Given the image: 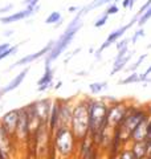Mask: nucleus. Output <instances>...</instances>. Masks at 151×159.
Here are the masks:
<instances>
[{
    "label": "nucleus",
    "instance_id": "20e7f679",
    "mask_svg": "<svg viewBox=\"0 0 151 159\" xmlns=\"http://www.w3.org/2000/svg\"><path fill=\"white\" fill-rule=\"evenodd\" d=\"M52 146L60 157L68 159L78 148V142L70 127H57L52 133Z\"/></svg>",
    "mask_w": 151,
    "mask_h": 159
},
{
    "label": "nucleus",
    "instance_id": "ea45409f",
    "mask_svg": "<svg viewBox=\"0 0 151 159\" xmlns=\"http://www.w3.org/2000/svg\"><path fill=\"white\" fill-rule=\"evenodd\" d=\"M61 85H62V81H58V84H56V86H54V88H56L57 90H58V89L61 88Z\"/></svg>",
    "mask_w": 151,
    "mask_h": 159
},
{
    "label": "nucleus",
    "instance_id": "4c0bfd02",
    "mask_svg": "<svg viewBox=\"0 0 151 159\" xmlns=\"http://www.w3.org/2000/svg\"><path fill=\"white\" fill-rule=\"evenodd\" d=\"M130 2H131V0H122V8H129Z\"/></svg>",
    "mask_w": 151,
    "mask_h": 159
},
{
    "label": "nucleus",
    "instance_id": "f8f14e48",
    "mask_svg": "<svg viewBox=\"0 0 151 159\" xmlns=\"http://www.w3.org/2000/svg\"><path fill=\"white\" fill-rule=\"evenodd\" d=\"M17 121H19V109L9 110L0 118V125L3 126L4 130H6L13 139H15V131H16Z\"/></svg>",
    "mask_w": 151,
    "mask_h": 159
},
{
    "label": "nucleus",
    "instance_id": "9d476101",
    "mask_svg": "<svg viewBox=\"0 0 151 159\" xmlns=\"http://www.w3.org/2000/svg\"><path fill=\"white\" fill-rule=\"evenodd\" d=\"M53 44H54V41H53V40H50V41H49L44 48H41V49H40V51H37V52L31 53V54H28V56H24L23 58L17 60V61H16V62H13L12 65L7 69V70L9 72V70H12V69H13V68H16V66H23V65H27V66H28V64H31V62H33V61H36V60H39L40 57L47 56V54L50 52V49H52Z\"/></svg>",
    "mask_w": 151,
    "mask_h": 159
},
{
    "label": "nucleus",
    "instance_id": "72a5a7b5",
    "mask_svg": "<svg viewBox=\"0 0 151 159\" xmlns=\"http://www.w3.org/2000/svg\"><path fill=\"white\" fill-rule=\"evenodd\" d=\"M53 86V82L50 84H47V85H41V86H37V92H45V90H49V89H52Z\"/></svg>",
    "mask_w": 151,
    "mask_h": 159
},
{
    "label": "nucleus",
    "instance_id": "6e6552de",
    "mask_svg": "<svg viewBox=\"0 0 151 159\" xmlns=\"http://www.w3.org/2000/svg\"><path fill=\"white\" fill-rule=\"evenodd\" d=\"M52 99H40V101H34L32 103L27 105L29 110H32L34 113V116L39 118V121L41 123L48 125V119H49V114H50V109H52Z\"/></svg>",
    "mask_w": 151,
    "mask_h": 159
},
{
    "label": "nucleus",
    "instance_id": "b1692460",
    "mask_svg": "<svg viewBox=\"0 0 151 159\" xmlns=\"http://www.w3.org/2000/svg\"><path fill=\"white\" fill-rule=\"evenodd\" d=\"M150 19H151V7H150L146 12H143L142 15H140V16H138V21H137V23H138L139 27H142V25H144V24L149 21Z\"/></svg>",
    "mask_w": 151,
    "mask_h": 159
},
{
    "label": "nucleus",
    "instance_id": "79ce46f5",
    "mask_svg": "<svg viewBox=\"0 0 151 159\" xmlns=\"http://www.w3.org/2000/svg\"><path fill=\"white\" fill-rule=\"evenodd\" d=\"M118 2H121V0H114V2H113V3H115V4H117Z\"/></svg>",
    "mask_w": 151,
    "mask_h": 159
},
{
    "label": "nucleus",
    "instance_id": "4468645a",
    "mask_svg": "<svg viewBox=\"0 0 151 159\" xmlns=\"http://www.w3.org/2000/svg\"><path fill=\"white\" fill-rule=\"evenodd\" d=\"M29 73V68L28 66H25L21 72H20L16 77H13L11 81L8 82V85H6V86H3L2 89H0V98H2L4 94H7V93H9V92H12V90H16V89L21 85V82L24 81V78L27 77V74Z\"/></svg>",
    "mask_w": 151,
    "mask_h": 159
},
{
    "label": "nucleus",
    "instance_id": "f257e3e1",
    "mask_svg": "<svg viewBox=\"0 0 151 159\" xmlns=\"http://www.w3.org/2000/svg\"><path fill=\"white\" fill-rule=\"evenodd\" d=\"M81 28H82V15L78 11L76 13V16L72 19V21L69 23V25L65 28L62 34L54 41L50 52L45 56V60H44L45 66H50V64H52L54 60H57L58 56H61V54L66 51L68 47L70 45V43L73 41L76 33H77Z\"/></svg>",
    "mask_w": 151,
    "mask_h": 159
},
{
    "label": "nucleus",
    "instance_id": "473e14b6",
    "mask_svg": "<svg viewBox=\"0 0 151 159\" xmlns=\"http://www.w3.org/2000/svg\"><path fill=\"white\" fill-rule=\"evenodd\" d=\"M39 2L40 0H23L25 7H29V8H34L36 6H39Z\"/></svg>",
    "mask_w": 151,
    "mask_h": 159
},
{
    "label": "nucleus",
    "instance_id": "4be33fe9",
    "mask_svg": "<svg viewBox=\"0 0 151 159\" xmlns=\"http://www.w3.org/2000/svg\"><path fill=\"white\" fill-rule=\"evenodd\" d=\"M139 82V74L137 72H133L130 76H127L123 80H119L118 85H130V84H137Z\"/></svg>",
    "mask_w": 151,
    "mask_h": 159
},
{
    "label": "nucleus",
    "instance_id": "393cba45",
    "mask_svg": "<svg viewBox=\"0 0 151 159\" xmlns=\"http://www.w3.org/2000/svg\"><path fill=\"white\" fill-rule=\"evenodd\" d=\"M108 20H109V15H108V13H102V15H101V16L94 21V27H95V28L103 27L105 24L108 23Z\"/></svg>",
    "mask_w": 151,
    "mask_h": 159
},
{
    "label": "nucleus",
    "instance_id": "6ab92c4d",
    "mask_svg": "<svg viewBox=\"0 0 151 159\" xmlns=\"http://www.w3.org/2000/svg\"><path fill=\"white\" fill-rule=\"evenodd\" d=\"M50 82H53V69L50 66H45L43 76L37 81V86L47 85V84H50Z\"/></svg>",
    "mask_w": 151,
    "mask_h": 159
},
{
    "label": "nucleus",
    "instance_id": "7ed1b4c3",
    "mask_svg": "<svg viewBox=\"0 0 151 159\" xmlns=\"http://www.w3.org/2000/svg\"><path fill=\"white\" fill-rule=\"evenodd\" d=\"M88 101V117H89V135L93 137L101 133L108 125V105L102 99L86 98Z\"/></svg>",
    "mask_w": 151,
    "mask_h": 159
},
{
    "label": "nucleus",
    "instance_id": "58836bf2",
    "mask_svg": "<svg viewBox=\"0 0 151 159\" xmlns=\"http://www.w3.org/2000/svg\"><path fill=\"white\" fill-rule=\"evenodd\" d=\"M147 143V155L151 157V141L150 142H146Z\"/></svg>",
    "mask_w": 151,
    "mask_h": 159
},
{
    "label": "nucleus",
    "instance_id": "f704fd0d",
    "mask_svg": "<svg viewBox=\"0 0 151 159\" xmlns=\"http://www.w3.org/2000/svg\"><path fill=\"white\" fill-rule=\"evenodd\" d=\"M12 8H13V4H8V6H4V7H2V8H0V15H4V13L9 12Z\"/></svg>",
    "mask_w": 151,
    "mask_h": 159
},
{
    "label": "nucleus",
    "instance_id": "a878e982",
    "mask_svg": "<svg viewBox=\"0 0 151 159\" xmlns=\"http://www.w3.org/2000/svg\"><path fill=\"white\" fill-rule=\"evenodd\" d=\"M17 45H11V48H8L7 49V51L6 52H4V53H2V54H0V61H2V60H4V58H7L8 56H12V54H15V53H17Z\"/></svg>",
    "mask_w": 151,
    "mask_h": 159
},
{
    "label": "nucleus",
    "instance_id": "1a4fd4ad",
    "mask_svg": "<svg viewBox=\"0 0 151 159\" xmlns=\"http://www.w3.org/2000/svg\"><path fill=\"white\" fill-rule=\"evenodd\" d=\"M99 148L94 145L93 139L90 135L85 137L78 142V154L80 159H97Z\"/></svg>",
    "mask_w": 151,
    "mask_h": 159
},
{
    "label": "nucleus",
    "instance_id": "c756f323",
    "mask_svg": "<svg viewBox=\"0 0 151 159\" xmlns=\"http://www.w3.org/2000/svg\"><path fill=\"white\" fill-rule=\"evenodd\" d=\"M129 43H130V40L129 39H121L118 40L117 43H115V45H117V52L121 51V49H123V48H127L129 47Z\"/></svg>",
    "mask_w": 151,
    "mask_h": 159
},
{
    "label": "nucleus",
    "instance_id": "a19ab883",
    "mask_svg": "<svg viewBox=\"0 0 151 159\" xmlns=\"http://www.w3.org/2000/svg\"><path fill=\"white\" fill-rule=\"evenodd\" d=\"M13 33V31H7V32H4V34H6V36H9V34H12Z\"/></svg>",
    "mask_w": 151,
    "mask_h": 159
},
{
    "label": "nucleus",
    "instance_id": "2f4dec72",
    "mask_svg": "<svg viewBox=\"0 0 151 159\" xmlns=\"http://www.w3.org/2000/svg\"><path fill=\"white\" fill-rule=\"evenodd\" d=\"M151 7V0H147V2H146L144 4H143V6L142 7H140V9H139V11H138V13H137V16H140V15H142L143 12H146V11H147V9Z\"/></svg>",
    "mask_w": 151,
    "mask_h": 159
},
{
    "label": "nucleus",
    "instance_id": "ddd939ff",
    "mask_svg": "<svg viewBox=\"0 0 151 159\" xmlns=\"http://www.w3.org/2000/svg\"><path fill=\"white\" fill-rule=\"evenodd\" d=\"M40 9V6H36L34 8H29V7H25L24 9L19 12H15L12 15H6V16H2L0 17V23L2 24H12V23H16L20 21V20H24L29 16H32L33 13H36Z\"/></svg>",
    "mask_w": 151,
    "mask_h": 159
},
{
    "label": "nucleus",
    "instance_id": "f03ea898",
    "mask_svg": "<svg viewBox=\"0 0 151 159\" xmlns=\"http://www.w3.org/2000/svg\"><path fill=\"white\" fill-rule=\"evenodd\" d=\"M88 97L73 102V116L70 122V130L74 138L80 142L81 139L89 135V117H88Z\"/></svg>",
    "mask_w": 151,
    "mask_h": 159
},
{
    "label": "nucleus",
    "instance_id": "cd10ccee",
    "mask_svg": "<svg viewBox=\"0 0 151 159\" xmlns=\"http://www.w3.org/2000/svg\"><path fill=\"white\" fill-rule=\"evenodd\" d=\"M118 12H119V7L115 3H110L109 6H108V8H106V11H105V13H108L109 16L115 15V13H118Z\"/></svg>",
    "mask_w": 151,
    "mask_h": 159
},
{
    "label": "nucleus",
    "instance_id": "f3484780",
    "mask_svg": "<svg viewBox=\"0 0 151 159\" xmlns=\"http://www.w3.org/2000/svg\"><path fill=\"white\" fill-rule=\"evenodd\" d=\"M133 54H134V52L129 51V53L126 54L125 57L119 58V60H114V64H113V69H112V72H110V76H114V74H117L118 72L123 70V69L126 68V65H127V62L130 61V58L133 57Z\"/></svg>",
    "mask_w": 151,
    "mask_h": 159
},
{
    "label": "nucleus",
    "instance_id": "bb28decb",
    "mask_svg": "<svg viewBox=\"0 0 151 159\" xmlns=\"http://www.w3.org/2000/svg\"><path fill=\"white\" fill-rule=\"evenodd\" d=\"M146 57H147V54H142V56H140V57L137 60V61H135V62L133 64V65L127 69V70H130L131 73H133V72H135V70H137V69L140 66V64H142V62L144 61V58H146Z\"/></svg>",
    "mask_w": 151,
    "mask_h": 159
},
{
    "label": "nucleus",
    "instance_id": "412c9836",
    "mask_svg": "<svg viewBox=\"0 0 151 159\" xmlns=\"http://www.w3.org/2000/svg\"><path fill=\"white\" fill-rule=\"evenodd\" d=\"M62 16H61V13H60L58 11H53V12H50L49 13V16L45 19V23L47 24H53V25H56V27H60L62 24Z\"/></svg>",
    "mask_w": 151,
    "mask_h": 159
},
{
    "label": "nucleus",
    "instance_id": "0eeeda50",
    "mask_svg": "<svg viewBox=\"0 0 151 159\" xmlns=\"http://www.w3.org/2000/svg\"><path fill=\"white\" fill-rule=\"evenodd\" d=\"M138 21V16L135 15V17L133 19V20H130V23L129 24H126V25H122V27H119V28H117L115 31H113L112 33H109L108 34V37H106V40H105V43H102L101 44V47L95 51L94 53H95V58L97 60H99V57H101V54H102V52L105 51V49H108L112 44H115L118 41V40H121L123 37V34L129 31L130 28H131L135 23Z\"/></svg>",
    "mask_w": 151,
    "mask_h": 159
},
{
    "label": "nucleus",
    "instance_id": "c9c22d12",
    "mask_svg": "<svg viewBox=\"0 0 151 159\" xmlns=\"http://www.w3.org/2000/svg\"><path fill=\"white\" fill-rule=\"evenodd\" d=\"M8 48H11V44H9V43H3V44H0V54L6 52Z\"/></svg>",
    "mask_w": 151,
    "mask_h": 159
},
{
    "label": "nucleus",
    "instance_id": "9b49d317",
    "mask_svg": "<svg viewBox=\"0 0 151 159\" xmlns=\"http://www.w3.org/2000/svg\"><path fill=\"white\" fill-rule=\"evenodd\" d=\"M60 105V122L58 127H69L73 116V102L72 99H58Z\"/></svg>",
    "mask_w": 151,
    "mask_h": 159
},
{
    "label": "nucleus",
    "instance_id": "aec40b11",
    "mask_svg": "<svg viewBox=\"0 0 151 159\" xmlns=\"http://www.w3.org/2000/svg\"><path fill=\"white\" fill-rule=\"evenodd\" d=\"M108 86H109V84L106 81H97V82L90 84L89 90H90V93H93V94H101V93H103L105 90H108Z\"/></svg>",
    "mask_w": 151,
    "mask_h": 159
},
{
    "label": "nucleus",
    "instance_id": "37998d69",
    "mask_svg": "<svg viewBox=\"0 0 151 159\" xmlns=\"http://www.w3.org/2000/svg\"><path fill=\"white\" fill-rule=\"evenodd\" d=\"M149 48H151V44H150V45H149Z\"/></svg>",
    "mask_w": 151,
    "mask_h": 159
},
{
    "label": "nucleus",
    "instance_id": "423d86ee",
    "mask_svg": "<svg viewBox=\"0 0 151 159\" xmlns=\"http://www.w3.org/2000/svg\"><path fill=\"white\" fill-rule=\"evenodd\" d=\"M32 138L31 133V125H29V116L25 107L19 109V121L15 131V142L20 143H27Z\"/></svg>",
    "mask_w": 151,
    "mask_h": 159
},
{
    "label": "nucleus",
    "instance_id": "5701e85b",
    "mask_svg": "<svg viewBox=\"0 0 151 159\" xmlns=\"http://www.w3.org/2000/svg\"><path fill=\"white\" fill-rule=\"evenodd\" d=\"M118 159H137L130 150V146H125L118 154Z\"/></svg>",
    "mask_w": 151,
    "mask_h": 159
},
{
    "label": "nucleus",
    "instance_id": "7c9ffc66",
    "mask_svg": "<svg viewBox=\"0 0 151 159\" xmlns=\"http://www.w3.org/2000/svg\"><path fill=\"white\" fill-rule=\"evenodd\" d=\"M150 141H151V117L149 118L147 126H146V138H144V142H150Z\"/></svg>",
    "mask_w": 151,
    "mask_h": 159
},
{
    "label": "nucleus",
    "instance_id": "dca6fc26",
    "mask_svg": "<svg viewBox=\"0 0 151 159\" xmlns=\"http://www.w3.org/2000/svg\"><path fill=\"white\" fill-rule=\"evenodd\" d=\"M130 150L134 154V157L137 159H140V158H144L147 157V143L144 141L142 142H131L130 145Z\"/></svg>",
    "mask_w": 151,
    "mask_h": 159
},
{
    "label": "nucleus",
    "instance_id": "a211bd4d",
    "mask_svg": "<svg viewBox=\"0 0 151 159\" xmlns=\"http://www.w3.org/2000/svg\"><path fill=\"white\" fill-rule=\"evenodd\" d=\"M113 2H114V0H93V2L89 3L88 6L81 7L80 12H81V15L84 16L85 13H88V12H90V11H94V9L102 7V6H105V4H110V3H113Z\"/></svg>",
    "mask_w": 151,
    "mask_h": 159
},
{
    "label": "nucleus",
    "instance_id": "c85d7f7f",
    "mask_svg": "<svg viewBox=\"0 0 151 159\" xmlns=\"http://www.w3.org/2000/svg\"><path fill=\"white\" fill-rule=\"evenodd\" d=\"M143 36H144V29H143V28H139V29H137V31H135V33L133 34V37L130 39V43L135 44L140 37H143Z\"/></svg>",
    "mask_w": 151,
    "mask_h": 159
},
{
    "label": "nucleus",
    "instance_id": "2eb2a0df",
    "mask_svg": "<svg viewBox=\"0 0 151 159\" xmlns=\"http://www.w3.org/2000/svg\"><path fill=\"white\" fill-rule=\"evenodd\" d=\"M58 122H60V105H58V99H54L48 119V129L50 133H53L58 127Z\"/></svg>",
    "mask_w": 151,
    "mask_h": 159
},
{
    "label": "nucleus",
    "instance_id": "39448f33",
    "mask_svg": "<svg viewBox=\"0 0 151 159\" xmlns=\"http://www.w3.org/2000/svg\"><path fill=\"white\" fill-rule=\"evenodd\" d=\"M129 105H130V102H127L126 99H118L115 103L110 105L108 107V117H106L108 126L113 127V129L119 126L121 122H122L125 118V114L127 111Z\"/></svg>",
    "mask_w": 151,
    "mask_h": 159
},
{
    "label": "nucleus",
    "instance_id": "e433bc0d",
    "mask_svg": "<svg viewBox=\"0 0 151 159\" xmlns=\"http://www.w3.org/2000/svg\"><path fill=\"white\" fill-rule=\"evenodd\" d=\"M80 9H81V7H80V6H74V7H69L68 11L69 12H78Z\"/></svg>",
    "mask_w": 151,
    "mask_h": 159
}]
</instances>
